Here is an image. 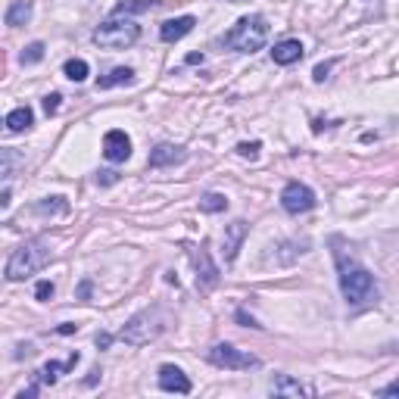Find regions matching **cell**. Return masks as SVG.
<instances>
[{
	"mask_svg": "<svg viewBox=\"0 0 399 399\" xmlns=\"http://www.w3.org/2000/svg\"><path fill=\"white\" fill-rule=\"evenodd\" d=\"M340 290H343L346 303H353V306H362V303H368L372 296H377V284H374V274L368 272L365 265L359 262H346V259H340Z\"/></svg>",
	"mask_w": 399,
	"mask_h": 399,
	"instance_id": "obj_1",
	"label": "cell"
},
{
	"mask_svg": "<svg viewBox=\"0 0 399 399\" xmlns=\"http://www.w3.org/2000/svg\"><path fill=\"white\" fill-rule=\"evenodd\" d=\"M268 32H272V25L265 23V16H243L241 23L228 32L224 44L231 50H237V53H256L268 41Z\"/></svg>",
	"mask_w": 399,
	"mask_h": 399,
	"instance_id": "obj_2",
	"label": "cell"
},
{
	"mask_svg": "<svg viewBox=\"0 0 399 399\" xmlns=\"http://www.w3.org/2000/svg\"><path fill=\"white\" fill-rule=\"evenodd\" d=\"M47 262H50V250L44 246V241H32V243L19 246V250L10 256V262H6V278L10 281H25L28 274H34Z\"/></svg>",
	"mask_w": 399,
	"mask_h": 399,
	"instance_id": "obj_3",
	"label": "cell"
},
{
	"mask_svg": "<svg viewBox=\"0 0 399 399\" xmlns=\"http://www.w3.org/2000/svg\"><path fill=\"white\" fill-rule=\"evenodd\" d=\"M163 328H165L163 312L159 309H144V312H137L134 318H128V324L119 331V337L125 340V343H132V346H147L150 340H156L159 334H163Z\"/></svg>",
	"mask_w": 399,
	"mask_h": 399,
	"instance_id": "obj_4",
	"label": "cell"
},
{
	"mask_svg": "<svg viewBox=\"0 0 399 399\" xmlns=\"http://www.w3.org/2000/svg\"><path fill=\"white\" fill-rule=\"evenodd\" d=\"M137 38H141V25L132 23V19H110L94 32V41L106 50H125L137 44Z\"/></svg>",
	"mask_w": 399,
	"mask_h": 399,
	"instance_id": "obj_5",
	"label": "cell"
},
{
	"mask_svg": "<svg viewBox=\"0 0 399 399\" xmlns=\"http://www.w3.org/2000/svg\"><path fill=\"white\" fill-rule=\"evenodd\" d=\"M209 362L219 368H228V372H250V368L259 365L256 355L243 353V350H234L231 343H215L213 350H209Z\"/></svg>",
	"mask_w": 399,
	"mask_h": 399,
	"instance_id": "obj_6",
	"label": "cell"
},
{
	"mask_svg": "<svg viewBox=\"0 0 399 399\" xmlns=\"http://www.w3.org/2000/svg\"><path fill=\"white\" fill-rule=\"evenodd\" d=\"M281 206H284L290 215L309 213V209L315 206V194H312V187L300 184V181H290L284 191H281Z\"/></svg>",
	"mask_w": 399,
	"mask_h": 399,
	"instance_id": "obj_7",
	"label": "cell"
},
{
	"mask_svg": "<svg viewBox=\"0 0 399 399\" xmlns=\"http://www.w3.org/2000/svg\"><path fill=\"white\" fill-rule=\"evenodd\" d=\"M103 156L110 159V163H125V159L132 156V137H128L125 132H119V128L106 132V137H103Z\"/></svg>",
	"mask_w": 399,
	"mask_h": 399,
	"instance_id": "obj_8",
	"label": "cell"
},
{
	"mask_svg": "<svg viewBox=\"0 0 399 399\" xmlns=\"http://www.w3.org/2000/svg\"><path fill=\"white\" fill-rule=\"evenodd\" d=\"M159 387L169 390V393H181V396L191 393V381H187V374L181 372L178 365H163L159 368Z\"/></svg>",
	"mask_w": 399,
	"mask_h": 399,
	"instance_id": "obj_9",
	"label": "cell"
},
{
	"mask_svg": "<svg viewBox=\"0 0 399 399\" xmlns=\"http://www.w3.org/2000/svg\"><path fill=\"white\" fill-rule=\"evenodd\" d=\"M187 153L184 147H175V144H156L150 150V169H165V165H175V163H184Z\"/></svg>",
	"mask_w": 399,
	"mask_h": 399,
	"instance_id": "obj_10",
	"label": "cell"
},
{
	"mask_svg": "<svg viewBox=\"0 0 399 399\" xmlns=\"http://www.w3.org/2000/svg\"><path fill=\"white\" fill-rule=\"evenodd\" d=\"M215 284H219V268H215L213 256H209L206 250L197 253V287L206 293V290H213Z\"/></svg>",
	"mask_w": 399,
	"mask_h": 399,
	"instance_id": "obj_11",
	"label": "cell"
},
{
	"mask_svg": "<svg viewBox=\"0 0 399 399\" xmlns=\"http://www.w3.org/2000/svg\"><path fill=\"white\" fill-rule=\"evenodd\" d=\"M194 25H197V19H194V16L169 19V23H163V28H159V38H163L165 44H175V41H181L184 34L194 32Z\"/></svg>",
	"mask_w": 399,
	"mask_h": 399,
	"instance_id": "obj_12",
	"label": "cell"
},
{
	"mask_svg": "<svg viewBox=\"0 0 399 399\" xmlns=\"http://www.w3.org/2000/svg\"><path fill=\"white\" fill-rule=\"evenodd\" d=\"M272 60L278 63V66H293V63L303 60V44L293 38L281 41V44H274V50H272Z\"/></svg>",
	"mask_w": 399,
	"mask_h": 399,
	"instance_id": "obj_13",
	"label": "cell"
},
{
	"mask_svg": "<svg viewBox=\"0 0 399 399\" xmlns=\"http://www.w3.org/2000/svg\"><path fill=\"white\" fill-rule=\"evenodd\" d=\"M243 237H246V222H231L228 228H224V259H228V262L237 256Z\"/></svg>",
	"mask_w": 399,
	"mask_h": 399,
	"instance_id": "obj_14",
	"label": "cell"
},
{
	"mask_svg": "<svg viewBox=\"0 0 399 399\" xmlns=\"http://www.w3.org/2000/svg\"><path fill=\"white\" fill-rule=\"evenodd\" d=\"M25 165L23 150L16 147H0V178H13Z\"/></svg>",
	"mask_w": 399,
	"mask_h": 399,
	"instance_id": "obj_15",
	"label": "cell"
},
{
	"mask_svg": "<svg viewBox=\"0 0 399 399\" xmlns=\"http://www.w3.org/2000/svg\"><path fill=\"white\" fill-rule=\"evenodd\" d=\"M32 19V0H16V4L6 10V25L19 28V25H28Z\"/></svg>",
	"mask_w": 399,
	"mask_h": 399,
	"instance_id": "obj_16",
	"label": "cell"
},
{
	"mask_svg": "<svg viewBox=\"0 0 399 399\" xmlns=\"http://www.w3.org/2000/svg\"><path fill=\"white\" fill-rule=\"evenodd\" d=\"M78 359H82V355H78V353H72V355H69V362H47V365L41 368V381L53 384V381H56V374H63V372H72V368L78 365Z\"/></svg>",
	"mask_w": 399,
	"mask_h": 399,
	"instance_id": "obj_17",
	"label": "cell"
},
{
	"mask_svg": "<svg viewBox=\"0 0 399 399\" xmlns=\"http://www.w3.org/2000/svg\"><path fill=\"white\" fill-rule=\"evenodd\" d=\"M32 122H34V113L28 110V106H19V110H13L6 115L4 125L10 128V132H25V128H32Z\"/></svg>",
	"mask_w": 399,
	"mask_h": 399,
	"instance_id": "obj_18",
	"label": "cell"
},
{
	"mask_svg": "<svg viewBox=\"0 0 399 399\" xmlns=\"http://www.w3.org/2000/svg\"><path fill=\"white\" fill-rule=\"evenodd\" d=\"M134 78V72L128 69V66H119V69H113L110 75H103V78H97V91H106V88H115V84H128Z\"/></svg>",
	"mask_w": 399,
	"mask_h": 399,
	"instance_id": "obj_19",
	"label": "cell"
},
{
	"mask_svg": "<svg viewBox=\"0 0 399 399\" xmlns=\"http://www.w3.org/2000/svg\"><path fill=\"white\" fill-rule=\"evenodd\" d=\"M272 393H274V396H303L306 390H303V384H300V381H293V377L281 374L278 381L272 384Z\"/></svg>",
	"mask_w": 399,
	"mask_h": 399,
	"instance_id": "obj_20",
	"label": "cell"
},
{
	"mask_svg": "<svg viewBox=\"0 0 399 399\" xmlns=\"http://www.w3.org/2000/svg\"><path fill=\"white\" fill-rule=\"evenodd\" d=\"M156 0H119L115 4V16H128V13H147L153 10Z\"/></svg>",
	"mask_w": 399,
	"mask_h": 399,
	"instance_id": "obj_21",
	"label": "cell"
},
{
	"mask_svg": "<svg viewBox=\"0 0 399 399\" xmlns=\"http://www.w3.org/2000/svg\"><path fill=\"white\" fill-rule=\"evenodd\" d=\"M200 209L203 213H224V209H228V197H224V194H203Z\"/></svg>",
	"mask_w": 399,
	"mask_h": 399,
	"instance_id": "obj_22",
	"label": "cell"
},
{
	"mask_svg": "<svg viewBox=\"0 0 399 399\" xmlns=\"http://www.w3.org/2000/svg\"><path fill=\"white\" fill-rule=\"evenodd\" d=\"M63 72H66L69 82H84V78H88V63L84 60H69L66 66H63Z\"/></svg>",
	"mask_w": 399,
	"mask_h": 399,
	"instance_id": "obj_23",
	"label": "cell"
},
{
	"mask_svg": "<svg viewBox=\"0 0 399 399\" xmlns=\"http://www.w3.org/2000/svg\"><path fill=\"white\" fill-rule=\"evenodd\" d=\"M19 60H23V66H32V63H41V60H44V44H41V41H34V44H28V47L23 50V56H19Z\"/></svg>",
	"mask_w": 399,
	"mask_h": 399,
	"instance_id": "obj_24",
	"label": "cell"
},
{
	"mask_svg": "<svg viewBox=\"0 0 399 399\" xmlns=\"http://www.w3.org/2000/svg\"><path fill=\"white\" fill-rule=\"evenodd\" d=\"M38 213H56V215H63V213H69V203L63 200V197H50L47 203H38Z\"/></svg>",
	"mask_w": 399,
	"mask_h": 399,
	"instance_id": "obj_25",
	"label": "cell"
},
{
	"mask_svg": "<svg viewBox=\"0 0 399 399\" xmlns=\"http://www.w3.org/2000/svg\"><path fill=\"white\" fill-rule=\"evenodd\" d=\"M237 153H241L243 159H256V153H259V141H253V144H237Z\"/></svg>",
	"mask_w": 399,
	"mask_h": 399,
	"instance_id": "obj_26",
	"label": "cell"
},
{
	"mask_svg": "<svg viewBox=\"0 0 399 399\" xmlns=\"http://www.w3.org/2000/svg\"><path fill=\"white\" fill-rule=\"evenodd\" d=\"M34 296H38L41 303H47L50 296H53V284H50V281H41V284L34 287Z\"/></svg>",
	"mask_w": 399,
	"mask_h": 399,
	"instance_id": "obj_27",
	"label": "cell"
},
{
	"mask_svg": "<svg viewBox=\"0 0 399 399\" xmlns=\"http://www.w3.org/2000/svg\"><path fill=\"white\" fill-rule=\"evenodd\" d=\"M44 110H47V115H53L56 110H60V94H50V97H44Z\"/></svg>",
	"mask_w": 399,
	"mask_h": 399,
	"instance_id": "obj_28",
	"label": "cell"
},
{
	"mask_svg": "<svg viewBox=\"0 0 399 399\" xmlns=\"http://www.w3.org/2000/svg\"><path fill=\"white\" fill-rule=\"evenodd\" d=\"M331 69H334V63H322V66H315V72H312V78H315V82H324Z\"/></svg>",
	"mask_w": 399,
	"mask_h": 399,
	"instance_id": "obj_29",
	"label": "cell"
},
{
	"mask_svg": "<svg viewBox=\"0 0 399 399\" xmlns=\"http://www.w3.org/2000/svg\"><path fill=\"white\" fill-rule=\"evenodd\" d=\"M115 181H119V172H100L97 175V184H103V187L115 184Z\"/></svg>",
	"mask_w": 399,
	"mask_h": 399,
	"instance_id": "obj_30",
	"label": "cell"
},
{
	"mask_svg": "<svg viewBox=\"0 0 399 399\" xmlns=\"http://www.w3.org/2000/svg\"><path fill=\"white\" fill-rule=\"evenodd\" d=\"M91 290H94L91 281H82V287H78V300H91Z\"/></svg>",
	"mask_w": 399,
	"mask_h": 399,
	"instance_id": "obj_31",
	"label": "cell"
},
{
	"mask_svg": "<svg viewBox=\"0 0 399 399\" xmlns=\"http://www.w3.org/2000/svg\"><path fill=\"white\" fill-rule=\"evenodd\" d=\"M113 343V337H110V334H97V346H100V350H106V346H110Z\"/></svg>",
	"mask_w": 399,
	"mask_h": 399,
	"instance_id": "obj_32",
	"label": "cell"
},
{
	"mask_svg": "<svg viewBox=\"0 0 399 399\" xmlns=\"http://www.w3.org/2000/svg\"><path fill=\"white\" fill-rule=\"evenodd\" d=\"M377 396H399V384H390V387H387V390H381Z\"/></svg>",
	"mask_w": 399,
	"mask_h": 399,
	"instance_id": "obj_33",
	"label": "cell"
},
{
	"mask_svg": "<svg viewBox=\"0 0 399 399\" xmlns=\"http://www.w3.org/2000/svg\"><path fill=\"white\" fill-rule=\"evenodd\" d=\"M237 322H243V324H250V328H259V324H256V322H253V318H250V315H246V312H237Z\"/></svg>",
	"mask_w": 399,
	"mask_h": 399,
	"instance_id": "obj_34",
	"label": "cell"
},
{
	"mask_svg": "<svg viewBox=\"0 0 399 399\" xmlns=\"http://www.w3.org/2000/svg\"><path fill=\"white\" fill-rule=\"evenodd\" d=\"M78 324H60V334H75Z\"/></svg>",
	"mask_w": 399,
	"mask_h": 399,
	"instance_id": "obj_35",
	"label": "cell"
}]
</instances>
